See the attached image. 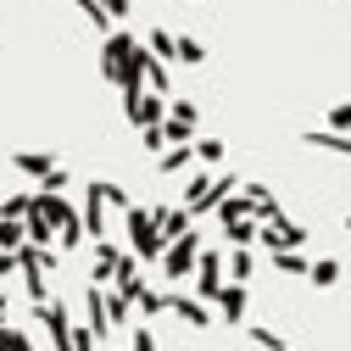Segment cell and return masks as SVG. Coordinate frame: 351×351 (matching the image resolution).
I'll use <instances>...</instances> for the list:
<instances>
[{
  "label": "cell",
  "mask_w": 351,
  "mask_h": 351,
  "mask_svg": "<svg viewBox=\"0 0 351 351\" xmlns=\"http://www.w3.org/2000/svg\"><path fill=\"white\" fill-rule=\"evenodd\" d=\"M151 206H156V201H151ZM151 206H134V201L123 206V234H128V251H134L140 262H156L162 245H167L162 229H156V212H151Z\"/></svg>",
  "instance_id": "cell-1"
},
{
  "label": "cell",
  "mask_w": 351,
  "mask_h": 351,
  "mask_svg": "<svg viewBox=\"0 0 351 351\" xmlns=\"http://www.w3.org/2000/svg\"><path fill=\"white\" fill-rule=\"evenodd\" d=\"M240 179H234V173H217V179H212V173H190V179H184V190H179V206L190 212V217H201V212H212L217 201H223L229 190H234Z\"/></svg>",
  "instance_id": "cell-2"
},
{
  "label": "cell",
  "mask_w": 351,
  "mask_h": 351,
  "mask_svg": "<svg viewBox=\"0 0 351 351\" xmlns=\"http://www.w3.org/2000/svg\"><path fill=\"white\" fill-rule=\"evenodd\" d=\"M34 206L45 212V223H51V234H56V245H62V251L84 245V217H78V206H73L67 195H45V190H39V195H34Z\"/></svg>",
  "instance_id": "cell-3"
},
{
  "label": "cell",
  "mask_w": 351,
  "mask_h": 351,
  "mask_svg": "<svg viewBox=\"0 0 351 351\" xmlns=\"http://www.w3.org/2000/svg\"><path fill=\"white\" fill-rule=\"evenodd\" d=\"M195 251H201V234H195V229H184L179 240H167L162 256H156V262H162V279H167V285H184L190 268H195Z\"/></svg>",
  "instance_id": "cell-4"
},
{
  "label": "cell",
  "mask_w": 351,
  "mask_h": 351,
  "mask_svg": "<svg viewBox=\"0 0 351 351\" xmlns=\"http://www.w3.org/2000/svg\"><path fill=\"white\" fill-rule=\"evenodd\" d=\"M167 318H179L184 329H217L212 301H201V295H184V290H173V295H167Z\"/></svg>",
  "instance_id": "cell-5"
},
{
  "label": "cell",
  "mask_w": 351,
  "mask_h": 351,
  "mask_svg": "<svg viewBox=\"0 0 351 351\" xmlns=\"http://www.w3.org/2000/svg\"><path fill=\"white\" fill-rule=\"evenodd\" d=\"M256 245H268V251H301L306 245V229L295 223V217H274V223H256Z\"/></svg>",
  "instance_id": "cell-6"
},
{
  "label": "cell",
  "mask_w": 351,
  "mask_h": 351,
  "mask_svg": "<svg viewBox=\"0 0 351 351\" xmlns=\"http://www.w3.org/2000/svg\"><path fill=\"white\" fill-rule=\"evenodd\" d=\"M190 274H195V295H201V301H212L217 290H223V251L201 245V251H195V268H190Z\"/></svg>",
  "instance_id": "cell-7"
},
{
  "label": "cell",
  "mask_w": 351,
  "mask_h": 351,
  "mask_svg": "<svg viewBox=\"0 0 351 351\" xmlns=\"http://www.w3.org/2000/svg\"><path fill=\"white\" fill-rule=\"evenodd\" d=\"M212 301H217V306H212L217 324H245V313H251V290H245L240 279H223V290H217Z\"/></svg>",
  "instance_id": "cell-8"
},
{
  "label": "cell",
  "mask_w": 351,
  "mask_h": 351,
  "mask_svg": "<svg viewBox=\"0 0 351 351\" xmlns=\"http://www.w3.org/2000/svg\"><path fill=\"white\" fill-rule=\"evenodd\" d=\"M78 217H84V240H101V234H106V195H101V179L84 184V206H78Z\"/></svg>",
  "instance_id": "cell-9"
},
{
  "label": "cell",
  "mask_w": 351,
  "mask_h": 351,
  "mask_svg": "<svg viewBox=\"0 0 351 351\" xmlns=\"http://www.w3.org/2000/svg\"><path fill=\"white\" fill-rule=\"evenodd\" d=\"M117 262H123V245H112L106 234H101V240H90V285H112Z\"/></svg>",
  "instance_id": "cell-10"
},
{
  "label": "cell",
  "mask_w": 351,
  "mask_h": 351,
  "mask_svg": "<svg viewBox=\"0 0 351 351\" xmlns=\"http://www.w3.org/2000/svg\"><path fill=\"white\" fill-rule=\"evenodd\" d=\"M240 195H245V212H251V217H256V223H274V217H279V212H285V206H279V195H274V190H268V184H245V190H240Z\"/></svg>",
  "instance_id": "cell-11"
},
{
  "label": "cell",
  "mask_w": 351,
  "mask_h": 351,
  "mask_svg": "<svg viewBox=\"0 0 351 351\" xmlns=\"http://www.w3.org/2000/svg\"><path fill=\"white\" fill-rule=\"evenodd\" d=\"M101 306H106V329H128L134 324V301H128L117 285H101Z\"/></svg>",
  "instance_id": "cell-12"
},
{
  "label": "cell",
  "mask_w": 351,
  "mask_h": 351,
  "mask_svg": "<svg viewBox=\"0 0 351 351\" xmlns=\"http://www.w3.org/2000/svg\"><path fill=\"white\" fill-rule=\"evenodd\" d=\"M56 162H62L56 151H12V167L23 173V179H45V173H51Z\"/></svg>",
  "instance_id": "cell-13"
},
{
  "label": "cell",
  "mask_w": 351,
  "mask_h": 351,
  "mask_svg": "<svg viewBox=\"0 0 351 351\" xmlns=\"http://www.w3.org/2000/svg\"><path fill=\"white\" fill-rule=\"evenodd\" d=\"M190 167H195L190 145H162L156 151V173H162V179H179V173H190Z\"/></svg>",
  "instance_id": "cell-14"
},
{
  "label": "cell",
  "mask_w": 351,
  "mask_h": 351,
  "mask_svg": "<svg viewBox=\"0 0 351 351\" xmlns=\"http://www.w3.org/2000/svg\"><path fill=\"white\" fill-rule=\"evenodd\" d=\"M340 279H346V268L335 256H313V262H306V285H313V290H335Z\"/></svg>",
  "instance_id": "cell-15"
},
{
  "label": "cell",
  "mask_w": 351,
  "mask_h": 351,
  "mask_svg": "<svg viewBox=\"0 0 351 351\" xmlns=\"http://www.w3.org/2000/svg\"><path fill=\"white\" fill-rule=\"evenodd\" d=\"M301 145H313V151H329V156H351V134H335V128H306Z\"/></svg>",
  "instance_id": "cell-16"
},
{
  "label": "cell",
  "mask_w": 351,
  "mask_h": 351,
  "mask_svg": "<svg viewBox=\"0 0 351 351\" xmlns=\"http://www.w3.org/2000/svg\"><path fill=\"white\" fill-rule=\"evenodd\" d=\"M156 212V229H162V240H179L184 229H195V217L184 212V206H151Z\"/></svg>",
  "instance_id": "cell-17"
},
{
  "label": "cell",
  "mask_w": 351,
  "mask_h": 351,
  "mask_svg": "<svg viewBox=\"0 0 351 351\" xmlns=\"http://www.w3.org/2000/svg\"><path fill=\"white\" fill-rule=\"evenodd\" d=\"M128 301H134V306H140V313H145L151 324H156V318H167V295H162V290H151L145 279H140L134 290H128Z\"/></svg>",
  "instance_id": "cell-18"
},
{
  "label": "cell",
  "mask_w": 351,
  "mask_h": 351,
  "mask_svg": "<svg viewBox=\"0 0 351 351\" xmlns=\"http://www.w3.org/2000/svg\"><path fill=\"white\" fill-rule=\"evenodd\" d=\"M251 274H256V251H251V245H234V251L223 256V279H240V285H245Z\"/></svg>",
  "instance_id": "cell-19"
},
{
  "label": "cell",
  "mask_w": 351,
  "mask_h": 351,
  "mask_svg": "<svg viewBox=\"0 0 351 351\" xmlns=\"http://www.w3.org/2000/svg\"><path fill=\"white\" fill-rule=\"evenodd\" d=\"M173 62L201 67V62H206V45H201V39H190V34H173Z\"/></svg>",
  "instance_id": "cell-20"
},
{
  "label": "cell",
  "mask_w": 351,
  "mask_h": 351,
  "mask_svg": "<svg viewBox=\"0 0 351 351\" xmlns=\"http://www.w3.org/2000/svg\"><path fill=\"white\" fill-rule=\"evenodd\" d=\"M190 151H195V162H201V167H217V162L229 156V145L217 140V134H206V140H190Z\"/></svg>",
  "instance_id": "cell-21"
},
{
  "label": "cell",
  "mask_w": 351,
  "mask_h": 351,
  "mask_svg": "<svg viewBox=\"0 0 351 351\" xmlns=\"http://www.w3.org/2000/svg\"><path fill=\"white\" fill-rule=\"evenodd\" d=\"M145 90L173 95V73H167V62H162V56H151V62H145Z\"/></svg>",
  "instance_id": "cell-22"
},
{
  "label": "cell",
  "mask_w": 351,
  "mask_h": 351,
  "mask_svg": "<svg viewBox=\"0 0 351 351\" xmlns=\"http://www.w3.org/2000/svg\"><path fill=\"white\" fill-rule=\"evenodd\" d=\"M306 262H313V256H301V251H274V268L285 279H306Z\"/></svg>",
  "instance_id": "cell-23"
},
{
  "label": "cell",
  "mask_w": 351,
  "mask_h": 351,
  "mask_svg": "<svg viewBox=\"0 0 351 351\" xmlns=\"http://www.w3.org/2000/svg\"><path fill=\"white\" fill-rule=\"evenodd\" d=\"M167 117H173V123H190V128H195V123H201V106H195L190 95H167Z\"/></svg>",
  "instance_id": "cell-24"
},
{
  "label": "cell",
  "mask_w": 351,
  "mask_h": 351,
  "mask_svg": "<svg viewBox=\"0 0 351 351\" xmlns=\"http://www.w3.org/2000/svg\"><path fill=\"white\" fill-rule=\"evenodd\" d=\"M245 340H251V346H262V351H285V335H279V329H268V324H245Z\"/></svg>",
  "instance_id": "cell-25"
},
{
  "label": "cell",
  "mask_w": 351,
  "mask_h": 351,
  "mask_svg": "<svg viewBox=\"0 0 351 351\" xmlns=\"http://www.w3.org/2000/svg\"><path fill=\"white\" fill-rule=\"evenodd\" d=\"M67 184H73V173H67V162H56V167L45 173V179H39V190H45V195H62Z\"/></svg>",
  "instance_id": "cell-26"
},
{
  "label": "cell",
  "mask_w": 351,
  "mask_h": 351,
  "mask_svg": "<svg viewBox=\"0 0 351 351\" xmlns=\"http://www.w3.org/2000/svg\"><path fill=\"white\" fill-rule=\"evenodd\" d=\"M145 51H151V56H162V62H173V28H151Z\"/></svg>",
  "instance_id": "cell-27"
},
{
  "label": "cell",
  "mask_w": 351,
  "mask_h": 351,
  "mask_svg": "<svg viewBox=\"0 0 351 351\" xmlns=\"http://www.w3.org/2000/svg\"><path fill=\"white\" fill-rule=\"evenodd\" d=\"M67 335H73V351H101V335H95V324H73Z\"/></svg>",
  "instance_id": "cell-28"
},
{
  "label": "cell",
  "mask_w": 351,
  "mask_h": 351,
  "mask_svg": "<svg viewBox=\"0 0 351 351\" xmlns=\"http://www.w3.org/2000/svg\"><path fill=\"white\" fill-rule=\"evenodd\" d=\"M0 351H34L28 329H12V324H0Z\"/></svg>",
  "instance_id": "cell-29"
},
{
  "label": "cell",
  "mask_w": 351,
  "mask_h": 351,
  "mask_svg": "<svg viewBox=\"0 0 351 351\" xmlns=\"http://www.w3.org/2000/svg\"><path fill=\"white\" fill-rule=\"evenodd\" d=\"M223 234H229L234 245H256V217H234V223H229Z\"/></svg>",
  "instance_id": "cell-30"
},
{
  "label": "cell",
  "mask_w": 351,
  "mask_h": 351,
  "mask_svg": "<svg viewBox=\"0 0 351 351\" xmlns=\"http://www.w3.org/2000/svg\"><path fill=\"white\" fill-rule=\"evenodd\" d=\"M324 117H329V128H335V134H351V101H335V106H324Z\"/></svg>",
  "instance_id": "cell-31"
},
{
  "label": "cell",
  "mask_w": 351,
  "mask_h": 351,
  "mask_svg": "<svg viewBox=\"0 0 351 351\" xmlns=\"http://www.w3.org/2000/svg\"><path fill=\"white\" fill-rule=\"evenodd\" d=\"M23 245V217H0V251H17Z\"/></svg>",
  "instance_id": "cell-32"
},
{
  "label": "cell",
  "mask_w": 351,
  "mask_h": 351,
  "mask_svg": "<svg viewBox=\"0 0 351 351\" xmlns=\"http://www.w3.org/2000/svg\"><path fill=\"white\" fill-rule=\"evenodd\" d=\"M28 206H34V195H6L0 201V217H28Z\"/></svg>",
  "instance_id": "cell-33"
},
{
  "label": "cell",
  "mask_w": 351,
  "mask_h": 351,
  "mask_svg": "<svg viewBox=\"0 0 351 351\" xmlns=\"http://www.w3.org/2000/svg\"><path fill=\"white\" fill-rule=\"evenodd\" d=\"M140 145H145V151H162V145H167V134H162V123H145V128H140Z\"/></svg>",
  "instance_id": "cell-34"
},
{
  "label": "cell",
  "mask_w": 351,
  "mask_h": 351,
  "mask_svg": "<svg viewBox=\"0 0 351 351\" xmlns=\"http://www.w3.org/2000/svg\"><path fill=\"white\" fill-rule=\"evenodd\" d=\"M101 12H106V17H112V23H123V17H128V12H134V0H101Z\"/></svg>",
  "instance_id": "cell-35"
},
{
  "label": "cell",
  "mask_w": 351,
  "mask_h": 351,
  "mask_svg": "<svg viewBox=\"0 0 351 351\" xmlns=\"http://www.w3.org/2000/svg\"><path fill=\"white\" fill-rule=\"evenodd\" d=\"M128 351H156V335H151V329H134V340H128Z\"/></svg>",
  "instance_id": "cell-36"
},
{
  "label": "cell",
  "mask_w": 351,
  "mask_h": 351,
  "mask_svg": "<svg viewBox=\"0 0 351 351\" xmlns=\"http://www.w3.org/2000/svg\"><path fill=\"white\" fill-rule=\"evenodd\" d=\"M0 279H17V251H0Z\"/></svg>",
  "instance_id": "cell-37"
},
{
  "label": "cell",
  "mask_w": 351,
  "mask_h": 351,
  "mask_svg": "<svg viewBox=\"0 0 351 351\" xmlns=\"http://www.w3.org/2000/svg\"><path fill=\"white\" fill-rule=\"evenodd\" d=\"M6 313H12V295H6V290H0V324H6Z\"/></svg>",
  "instance_id": "cell-38"
},
{
  "label": "cell",
  "mask_w": 351,
  "mask_h": 351,
  "mask_svg": "<svg viewBox=\"0 0 351 351\" xmlns=\"http://www.w3.org/2000/svg\"><path fill=\"white\" fill-rule=\"evenodd\" d=\"M346 234H351V212H346Z\"/></svg>",
  "instance_id": "cell-39"
},
{
  "label": "cell",
  "mask_w": 351,
  "mask_h": 351,
  "mask_svg": "<svg viewBox=\"0 0 351 351\" xmlns=\"http://www.w3.org/2000/svg\"><path fill=\"white\" fill-rule=\"evenodd\" d=\"M285 351H295V346H285Z\"/></svg>",
  "instance_id": "cell-40"
}]
</instances>
